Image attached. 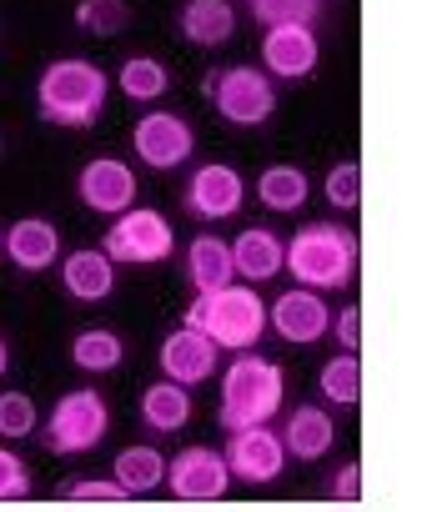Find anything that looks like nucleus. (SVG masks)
Returning <instances> with one entry per match:
<instances>
[{
  "mask_svg": "<svg viewBox=\"0 0 442 512\" xmlns=\"http://www.w3.org/2000/svg\"><path fill=\"white\" fill-rule=\"evenodd\" d=\"M287 402V372L277 362H267L262 352H237V362H227L221 377V407H216V427L237 432V427H257L272 422Z\"/></svg>",
  "mask_w": 442,
  "mask_h": 512,
  "instance_id": "f03ea898",
  "label": "nucleus"
},
{
  "mask_svg": "<svg viewBox=\"0 0 442 512\" xmlns=\"http://www.w3.org/2000/svg\"><path fill=\"white\" fill-rule=\"evenodd\" d=\"M322 0H252V16L262 26H312Z\"/></svg>",
  "mask_w": 442,
  "mask_h": 512,
  "instance_id": "7c9ffc66",
  "label": "nucleus"
},
{
  "mask_svg": "<svg viewBox=\"0 0 442 512\" xmlns=\"http://www.w3.org/2000/svg\"><path fill=\"white\" fill-rule=\"evenodd\" d=\"M36 427H41V412H36V397L31 392H0V437L21 442Z\"/></svg>",
  "mask_w": 442,
  "mask_h": 512,
  "instance_id": "c85d7f7f",
  "label": "nucleus"
},
{
  "mask_svg": "<svg viewBox=\"0 0 442 512\" xmlns=\"http://www.w3.org/2000/svg\"><path fill=\"white\" fill-rule=\"evenodd\" d=\"M61 287L76 302H106L116 292V262L101 246H76L61 256Z\"/></svg>",
  "mask_w": 442,
  "mask_h": 512,
  "instance_id": "f3484780",
  "label": "nucleus"
},
{
  "mask_svg": "<svg viewBox=\"0 0 442 512\" xmlns=\"http://www.w3.org/2000/svg\"><path fill=\"white\" fill-rule=\"evenodd\" d=\"M282 256H287V241L272 226H247L232 241V267L242 282H272L282 272Z\"/></svg>",
  "mask_w": 442,
  "mask_h": 512,
  "instance_id": "aec40b11",
  "label": "nucleus"
},
{
  "mask_svg": "<svg viewBox=\"0 0 442 512\" xmlns=\"http://www.w3.org/2000/svg\"><path fill=\"white\" fill-rule=\"evenodd\" d=\"M257 196H262V206L267 211H302L307 206V196H312V181H307V171L302 166H287V161H277V166H267L262 176H257Z\"/></svg>",
  "mask_w": 442,
  "mask_h": 512,
  "instance_id": "b1692460",
  "label": "nucleus"
},
{
  "mask_svg": "<svg viewBox=\"0 0 442 512\" xmlns=\"http://www.w3.org/2000/svg\"><path fill=\"white\" fill-rule=\"evenodd\" d=\"M332 442H337V422H332L327 407L302 402V407L287 412V422H282V447H287V457H297V462H317V457H327Z\"/></svg>",
  "mask_w": 442,
  "mask_h": 512,
  "instance_id": "a211bd4d",
  "label": "nucleus"
},
{
  "mask_svg": "<svg viewBox=\"0 0 442 512\" xmlns=\"http://www.w3.org/2000/svg\"><path fill=\"white\" fill-rule=\"evenodd\" d=\"M111 96V76L86 56H61L36 81V111L51 126H96Z\"/></svg>",
  "mask_w": 442,
  "mask_h": 512,
  "instance_id": "f257e3e1",
  "label": "nucleus"
},
{
  "mask_svg": "<svg viewBox=\"0 0 442 512\" xmlns=\"http://www.w3.org/2000/svg\"><path fill=\"white\" fill-rule=\"evenodd\" d=\"M176 502H216L232 492V467L216 447H181L176 457H166V482H161Z\"/></svg>",
  "mask_w": 442,
  "mask_h": 512,
  "instance_id": "6e6552de",
  "label": "nucleus"
},
{
  "mask_svg": "<svg viewBox=\"0 0 442 512\" xmlns=\"http://www.w3.org/2000/svg\"><path fill=\"white\" fill-rule=\"evenodd\" d=\"M16 497H31V467L11 447H0V502H16Z\"/></svg>",
  "mask_w": 442,
  "mask_h": 512,
  "instance_id": "473e14b6",
  "label": "nucleus"
},
{
  "mask_svg": "<svg viewBox=\"0 0 442 512\" xmlns=\"http://www.w3.org/2000/svg\"><path fill=\"white\" fill-rule=\"evenodd\" d=\"M327 332L337 337V347H342V352H357V347H362V307L352 302V307H342V312H332V322H327Z\"/></svg>",
  "mask_w": 442,
  "mask_h": 512,
  "instance_id": "72a5a7b5",
  "label": "nucleus"
},
{
  "mask_svg": "<svg viewBox=\"0 0 442 512\" xmlns=\"http://www.w3.org/2000/svg\"><path fill=\"white\" fill-rule=\"evenodd\" d=\"M322 196H327V206H337V211H357V206H362V166H357V161H337V166L327 171V181H322Z\"/></svg>",
  "mask_w": 442,
  "mask_h": 512,
  "instance_id": "c756f323",
  "label": "nucleus"
},
{
  "mask_svg": "<svg viewBox=\"0 0 442 512\" xmlns=\"http://www.w3.org/2000/svg\"><path fill=\"white\" fill-rule=\"evenodd\" d=\"M327 322H332V307H327L322 292H312V287H292V292H282V297L267 307V327H272L282 342H292V347L322 342V337H327Z\"/></svg>",
  "mask_w": 442,
  "mask_h": 512,
  "instance_id": "4468645a",
  "label": "nucleus"
},
{
  "mask_svg": "<svg viewBox=\"0 0 442 512\" xmlns=\"http://www.w3.org/2000/svg\"><path fill=\"white\" fill-rule=\"evenodd\" d=\"M282 272H292L302 287L312 292H337L352 282L357 272V231L337 226V221H312L287 241Z\"/></svg>",
  "mask_w": 442,
  "mask_h": 512,
  "instance_id": "20e7f679",
  "label": "nucleus"
},
{
  "mask_svg": "<svg viewBox=\"0 0 442 512\" xmlns=\"http://www.w3.org/2000/svg\"><path fill=\"white\" fill-rule=\"evenodd\" d=\"M131 146H136V161H146L151 171H171V166L191 161L196 131H191V121L181 111H151V116L136 121Z\"/></svg>",
  "mask_w": 442,
  "mask_h": 512,
  "instance_id": "9b49d317",
  "label": "nucleus"
},
{
  "mask_svg": "<svg viewBox=\"0 0 442 512\" xmlns=\"http://www.w3.org/2000/svg\"><path fill=\"white\" fill-rule=\"evenodd\" d=\"M11 372V347H6V337H0V377Z\"/></svg>",
  "mask_w": 442,
  "mask_h": 512,
  "instance_id": "c9c22d12",
  "label": "nucleus"
},
{
  "mask_svg": "<svg viewBox=\"0 0 442 512\" xmlns=\"http://www.w3.org/2000/svg\"><path fill=\"white\" fill-rule=\"evenodd\" d=\"M317 392H322V402L352 412V407L362 402V362H357V352H337L332 362H322Z\"/></svg>",
  "mask_w": 442,
  "mask_h": 512,
  "instance_id": "a878e982",
  "label": "nucleus"
},
{
  "mask_svg": "<svg viewBox=\"0 0 442 512\" xmlns=\"http://www.w3.org/2000/svg\"><path fill=\"white\" fill-rule=\"evenodd\" d=\"M71 362H76L81 372H91V377L116 372V367L126 362V342H121V332H111V327H86V332H76V342H71Z\"/></svg>",
  "mask_w": 442,
  "mask_h": 512,
  "instance_id": "393cba45",
  "label": "nucleus"
},
{
  "mask_svg": "<svg viewBox=\"0 0 442 512\" xmlns=\"http://www.w3.org/2000/svg\"><path fill=\"white\" fill-rule=\"evenodd\" d=\"M0 156H6V131H0Z\"/></svg>",
  "mask_w": 442,
  "mask_h": 512,
  "instance_id": "4c0bfd02",
  "label": "nucleus"
},
{
  "mask_svg": "<svg viewBox=\"0 0 442 512\" xmlns=\"http://www.w3.org/2000/svg\"><path fill=\"white\" fill-rule=\"evenodd\" d=\"M76 26L86 36L111 41V36H121L131 26V6H126V0H81V6H76Z\"/></svg>",
  "mask_w": 442,
  "mask_h": 512,
  "instance_id": "cd10ccee",
  "label": "nucleus"
},
{
  "mask_svg": "<svg viewBox=\"0 0 442 512\" xmlns=\"http://www.w3.org/2000/svg\"><path fill=\"white\" fill-rule=\"evenodd\" d=\"M141 422H146L151 432H181V427L191 422V387H181V382H171V377L151 382V387L141 392Z\"/></svg>",
  "mask_w": 442,
  "mask_h": 512,
  "instance_id": "4be33fe9",
  "label": "nucleus"
},
{
  "mask_svg": "<svg viewBox=\"0 0 442 512\" xmlns=\"http://www.w3.org/2000/svg\"><path fill=\"white\" fill-rule=\"evenodd\" d=\"M332 497L337 502H357L362 497V462H347L332 472Z\"/></svg>",
  "mask_w": 442,
  "mask_h": 512,
  "instance_id": "f704fd0d",
  "label": "nucleus"
},
{
  "mask_svg": "<svg viewBox=\"0 0 442 512\" xmlns=\"http://www.w3.org/2000/svg\"><path fill=\"white\" fill-rule=\"evenodd\" d=\"M111 81L121 86L126 101H161V96L171 91V71H166L156 56H126Z\"/></svg>",
  "mask_w": 442,
  "mask_h": 512,
  "instance_id": "bb28decb",
  "label": "nucleus"
},
{
  "mask_svg": "<svg viewBox=\"0 0 442 512\" xmlns=\"http://www.w3.org/2000/svg\"><path fill=\"white\" fill-rule=\"evenodd\" d=\"M176 26L191 46L211 51V46H227L237 36V11H232V0H186Z\"/></svg>",
  "mask_w": 442,
  "mask_h": 512,
  "instance_id": "412c9836",
  "label": "nucleus"
},
{
  "mask_svg": "<svg viewBox=\"0 0 442 512\" xmlns=\"http://www.w3.org/2000/svg\"><path fill=\"white\" fill-rule=\"evenodd\" d=\"M76 196L96 216H121L136 201V171L121 156H91L76 176Z\"/></svg>",
  "mask_w": 442,
  "mask_h": 512,
  "instance_id": "f8f14e48",
  "label": "nucleus"
},
{
  "mask_svg": "<svg viewBox=\"0 0 442 512\" xmlns=\"http://www.w3.org/2000/svg\"><path fill=\"white\" fill-rule=\"evenodd\" d=\"M66 502H131L126 487L116 477H71L66 482Z\"/></svg>",
  "mask_w": 442,
  "mask_h": 512,
  "instance_id": "2f4dec72",
  "label": "nucleus"
},
{
  "mask_svg": "<svg viewBox=\"0 0 442 512\" xmlns=\"http://www.w3.org/2000/svg\"><path fill=\"white\" fill-rule=\"evenodd\" d=\"M322 61V41L312 26H267L262 36V71L272 81H307Z\"/></svg>",
  "mask_w": 442,
  "mask_h": 512,
  "instance_id": "ddd939ff",
  "label": "nucleus"
},
{
  "mask_svg": "<svg viewBox=\"0 0 442 512\" xmlns=\"http://www.w3.org/2000/svg\"><path fill=\"white\" fill-rule=\"evenodd\" d=\"M206 101L232 126H262L277 111V81L262 66H227L206 76Z\"/></svg>",
  "mask_w": 442,
  "mask_h": 512,
  "instance_id": "423d86ee",
  "label": "nucleus"
},
{
  "mask_svg": "<svg viewBox=\"0 0 442 512\" xmlns=\"http://www.w3.org/2000/svg\"><path fill=\"white\" fill-rule=\"evenodd\" d=\"M101 251L116 267H156L176 251V231L161 211L151 206H126L121 216H111V231L101 236Z\"/></svg>",
  "mask_w": 442,
  "mask_h": 512,
  "instance_id": "39448f33",
  "label": "nucleus"
},
{
  "mask_svg": "<svg viewBox=\"0 0 442 512\" xmlns=\"http://www.w3.org/2000/svg\"><path fill=\"white\" fill-rule=\"evenodd\" d=\"M156 367H161V377H171L181 387H196V382L216 377V342L196 327H176V332L161 337Z\"/></svg>",
  "mask_w": 442,
  "mask_h": 512,
  "instance_id": "2eb2a0df",
  "label": "nucleus"
},
{
  "mask_svg": "<svg viewBox=\"0 0 442 512\" xmlns=\"http://www.w3.org/2000/svg\"><path fill=\"white\" fill-rule=\"evenodd\" d=\"M221 457H227L237 482H252V487L277 482L282 467H287V447H282V432H272V422L227 432V452H221Z\"/></svg>",
  "mask_w": 442,
  "mask_h": 512,
  "instance_id": "1a4fd4ad",
  "label": "nucleus"
},
{
  "mask_svg": "<svg viewBox=\"0 0 442 512\" xmlns=\"http://www.w3.org/2000/svg\"><path fill=\"white\" fill-rule=\"evenodd\" d=\"M111 477L126 487V497H151V492L166 482V457H161L156 447H146V442L121 447L116 462H111Z\"/></svg>",
  "mask_w": 442,
  "mask_h": 512,
  "instance_id": "5701e85b",
  "label": "nucleus"
},
{
  "mask_svg": "<svg viewBox=\"0 0 442 512\" xmlns=\"http://www.w3.org/2000/svg\"><path fill=\"white\" fill-rule=\"evenodd\" d=\"M186 282L191 292H216V287H227L237 282V267H232V241H221L211 231H196L186 241Z\"/></svg>",
  "mask_w": 442,
  "mask_h": 512,
  "instance_id": "6ab92c4d",
  "label": "nucleus"
},
{
  "mask_svg": "<svg viewBox=\"0 0 442 512\" xmlns=\"http://www.w3.org/2000/svg\"><path fill=\"white\" fill-rule=\"evenodd\" d=\"M186 327L206 332L216 352H247L267 332V307L247 282H227L216 292H196L186 307Z\"/></svg>",
  "mask_w": 442,
  "mask_h": 512,
  "instance_id": "7ed1b4c3",
  "label": "nucleus"
},
{
  "mask_svg": "<svg viewBox=\"0 0 442 512\" xmlns=\"http://www.w3.org/2000/svg\"><path fill=\"white\" fill-rule=\"evenodd\" d=\"M0 256H6V226H0Z\"/></svg>",
  "mask_w": 442,
  "mask_h": 512,
  "instance_id": "e433bc0d",
  "label": "nucleus"
},
{
  "mask_svg": "<svg viewBox=\"0 0 442 512\" xmlns=\"http://www.w3.org/2000/svg\"><path fill=\"white\" fill-rule=\"evenodd\" d=\"M247 201V181L237 166H221V161H206L186 176V191H181V206L196 216V221H227L237 216Z\"/></svg>",
  "mask_w": 442,
  "mask_h": 512,
  "instance_id": "9d476101",
  "label": "nucleus"
},
{
  "mask_svg": "<svg viewBox=\"0 0 442 512\" xmlns=\"http://www.w3.org/2000/svg\"><path fill=\"white\" fill-rule=\"evenodd\" d=\"M6 256L16 272H51L61 262V231L46 216H21L6 226Z\"/></svg>",
  "mask_w": 442,
  "mask_h": 512,
  "instance_id": "dca6fc26",
  "label": "nucleus"
},
{
  "mask_svg": "<svg viewBox=\"0 0 442 512\" xmlns=\"http://www.w3.org/2000/svg\"><path fill=\"white\" fill-rule=\"evenodd\" d=\"M106 427H111L106 397H101L96 387H76V392H66V397L51 407V417H46V447H51L56 457L91 452V447L106 437Z\"/></svg>",
  "mask_w": 442,
  "mask_h": 512,
  "instance_id": "0eeeda50",
  "label": "nucleus"
}]
</instances>
